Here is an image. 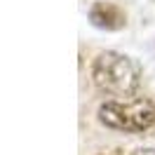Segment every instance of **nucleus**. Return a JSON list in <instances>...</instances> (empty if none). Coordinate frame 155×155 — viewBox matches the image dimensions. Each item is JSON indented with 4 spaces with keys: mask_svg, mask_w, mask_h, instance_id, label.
<instances>
[{
    "mask_svg": "<svg viewBox=\"0 0 155 155\" xmlns=\"http://www.w3.org/2000/svg\"><path fill=\"white\" fill-rule=\"evenodd\" d=\"M92 82L101 94L129 99L141 85V68L132 57L106 49L92 64Z\"/></svg>",
    "mask_w": 155,
    "mask_h": 155,
    "instance_id": "nucleus-1",
    "label": "nucleus"
},
{
    "mask_svg": "<svg viewBox=\"0 0 155 155\" xmlns=\"http://www.w3.org/2000/svg\"><path fill=\"white\" fill-rule=\"evenodd\" d=\"M89 21L94 28L101 31H120L125 28L127 17L125 12L117 7L115 2H108V0H99L89 7Z\"/></svg>",
    "mask_w": 155,
    "mask_h": 155,
    "instance_id": "nucleus-3",
    "label": "nucleus"
},
{
    "mask_svg": "<svg viewBox=\"0 0 155 155\" xmlns=\"http://www.w3.org/2000/svg\"><path fill=\"white\" fill-rule=\"evenodd\" d=\"M132 155H155V148H139V150H134Z\"/></svg>",
    "mask_w": 155,
    "mask_h": 155,
    "instance_id": "nucleus-4",
    "label": "nucleus"
},
{
    "mask_svg": "<svg viewBox=\"0 0 155 155\" xmlns=\"http://www.w3.org/2000/svg\"><path fill=\"white\" fill-rule=\"evenodd\" d=\"M97 117L108 129L139 134L155 125V104L146 97L108 99L99 106Z\"/></svg>",
    "mask_w": 155,
    "mask_h": 155,
    "instance_id": "nucleus-2",
    "label": "nucleus"
}]
</instances>
